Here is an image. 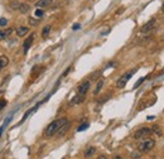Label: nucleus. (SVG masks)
I'll use <instances>...</instances> for the list:
<instances>
[{
  "label": "nucleus",
  "mask_w": 164,
  "mask_h": 159,
  "mask_svg": "<svg viewBox=\"0 0 164 159\" xmlns=\"http://www.w3.org/2000/svg\"><path fill=\"white\" fill-rule=\"evenodd\" d=\"M67 123H68V120H67V118H61V119H57L52 121L47 128L44 129V135L47 138H50L53 135H56V134L58 133V130L63 126V125H66Z\"/></svg>",
  "instance_id": "nucleus-1"
},
{
  "label": "nucleus",
  "mask_w": 164,
  "mask_h": 159,
  "mask_svg": "<svg viewBox=\"0 0 164 159\" xmlns=\"http://www.w3.org/2000/svg\"><path fill=\"white\" fill-rule=\"evenodd\" d=\"M154 146H155V140L148 138V139L143 140L141 143L139 144L138 150H139L140 153H148V152H150L151 149H154Z\"/></svg>",
  "instance_id": "nucleus-2"
},
{
  "label": "nucleus",
  "mask_w": 164,
  "mask_h": 159,
  "mask_svg": "<svg viewBox=\"0 0 164 159\" xmlns=\"http://www.w3.org/2000/svg\"><path fill=\"white\" fill-rule=\"evenodd\" d=\"M135 71H136V70L134 68V70H131V71H129V72L124 73L123 76H121L119 80H117V82H116V86L119 87V89H124V87H125V85H126V83H128V81H129V80L133 77V75L135 73Z\"/></svg>",
  "instance_id": "nucleus-3"
},
{
  "label": "nucleus",
  "mask_w": 164,
  "mask_h": 159,
  "mask_svg": "<svg viewBox=\"0 0 164 159\" xmlns=\"http://www.w3.org/2000/svg\"><path fill=\"white\" fill-rule=\"evenodd\" d=\"M153 134V130H151V128H140L139 130L135 131V134H134V138H135L136 140L139 139H144V138H149V135H151Z\"/></svg>",
  "instance_id": "nucleus-4"
},
{
  "label": "nucleus",
  "mask_w": 164,
  "mask_h": 159,
  "mask_svg": "<svg viewBox=\"0 0 164 159\" xmlns=\"http://www.w3.org/2000/svg\"><path fill=\"white\" fill-rule=\"evenodd\" d=\"M90 86H91V83L90 81H83L81 85H80L77 87V95H82V96H85L87 94V91L88 89H90Z\"/></svg>",
  "instance_id": "nucleus-5"
},
{
  "label": "nucleus",
  "mask_w": 164,
  "mask_h": 159,
  "mask_svg": "<svg viewBox=\"0 0 164 159\" xmlns=\"http://www.w3.org/2000/svg\"><path fill=\"white\" fill-rule=\"evenodd\" d=\"M33 40H34V33H32V34L29 35L28 38H25L24 43H23V51H24V53H27V52H28V49L31 48V45H32V43H33Z\"/></svg>",
  "instance_id": "nucleus-6"
},
{
  "label": "nucleus",
  "mask_w": 164,
  "mask_h": 159,
  "mask_svg": "<svg viewBox=\"0 0 164 159\" xmlns=\"http://www.w3.org/2000/svg\"><path fill=\"white\" fill-rule=\"evenodd\" d=\"M155 19H151L150 22H148L146 24H144V26L141 27V32L143 33H146V32H150V31H153L154 27H155Z\"/></svg>",
  "instance_id": "nucleus-7"
},
{
  "label": "nucleus",
  "mask_w": 164,
  "mask_h": 159,
  "mask_svg": "<svg viewBox=\"0 0 164 159\" xmlns=\"http://www.w3.org/2000/svg\"><path fill=\"white\" fill-rule=\"evenodd\" d=\"M15 32H16V35L18 37H24L27 33L29 32V28L28 27H23V26H20L15 29Z\"/></svg>",
  "instance_id": "nucleus-8"
},
{
  "label": "nucleus",
  "mask_w": 164,
  "mask_h": 159,
  "mask_svg": "<svg viewBox=\"0 0 164 159\" xmlns=\"http://www.w3.org/2000/svg\"><path fill=\"white\" fill-rule=\"evenodd\" d=\"M52 1L53 0H38V1L35 3V6L37 8H45V6H48Z\"/></svg>",
  "instance_id": "nucleus-9"
},
{
  "label": "nucleus",
  "mask_w": 164,
  "mask_h": 159,
  "mask_svg": "<svg viewBox=\"0 0 164 159\" xmlns=\"http://www.w3.org/2000/svg\"><path fill=\"white\" fill-rule=\"evenodd\" d=\"M13 115H14V112H11V114H10V115H9V116H8V118H6V120L4 121V123H3V125H1V126H0V135H1V134H3L4 129H5V128L8 126V124H9L10 121H11V118H13Z\"/></svg>",
  "instance_id": "nucleus-10"
},
{
  "label": "nucleus",
  "mask_w": 164,
  "mask_h": 159,
  "mask_svg": "<svg viewBox=\"0 0 164 159\" xmlns=\"http://www.w3.org/2000/svg\"><path fill=\"white\" fill-rule=\"evenodd\" d=\"M83 100H85V96H82V95H77V96H75V97L71 100V105H76V104H81Z\"/></svg>",
  "instance_id": "nucleus-11"
},
{
  "label": "nucleus",
  "mask_w": 164,
  "mask_h": 159,
  "mask_svg": "<svg viewBox=\"0 0 164 159\" xmlns=\"http://www.w3.org/2000/svg\"><path fill=\"white\" fill-rule=\"evenodd\" d=\"M13 33V29H5V31H0V42L5 39L6 37H9Z\"/></svg>",
  "instance_id": "nucleus-12"
},
{
  "label": "nucleus",
  "mask_w": 164,
  "mask_h": 159,
  "mask_svg": "<svg viewBox=\"0 0 164 159\" xmlns=\"http://www.w3.org/2000/svg\"><path fill=\"white\" fill-rule=\"evenodd\" d=\"M9 63V60H8L6 56H0V71H1L4 67H6Z\"/></svg>",
  "instance_id": "nucleus-13"
},
{
  "label": "nucleus",
  "mask_w": 164,
  "mask_h": 159,
  "mask_svg": "<svg viewBox=\"0 0 164 159\" xmlns=\"http://www.w3.org/2000/svg\"><path fill=\"white\" fill-rule=\"evenodd\" d=\"M68 129H70V123H67L66 125H63V126L60 129V130H58L57 135H58V136H63V135H65V134L67 133V130H68Z\"/></svg>",
  "instance_id": "nucleus-14"
},
{
  "label": "nucleus",
  "mask_w": 164,
  "mask_h": 159,
  "mask_svg": "<svg viewBox=\"0 0 164 159\" xmlns=\"http://www.w3.org/2000/svg\"><path fill=\"white\" fill-rule=\"evenodd\" d=\"M95 153H96V148H95V146H90V148H87V149L85 150V157H86V158L92 157Z\"/></svg>",
  "instance_id": "nucleus-15"
},
{
  "label": "nucleus",
  "mask_w": 164,
  "mask_h": 159,
  "mask_svg": "<svg viewBox=\"0 0 164 159\" xmlns=\"http://www.w3.org/2000/svg\"><path fill=\"white\" fill-rule=\"evenodd\" d=\"M29 9H31V6H29L28 4H24V3H22V4H20V6H19V11H20L22 14L28 13Z\"/></svg>",
  "instance_id": "nucleus-16"
},
{
  "label": "nucleus",
  "mask_w": 164,
  "mask_h": 159,
  "mask_svg": "<svg viewBox=\"0 0 164 159\" xmlns=\"http://www.w3.org/2000/svg\"><path fill=\"white\" fill-rule=\"evenodd\" d=\"M40 104H42V102H39V104H37V105H35L34 107H32V109H31V110H28L27 112H25V114H24V116H23V119H22V123H23V121H24V120H27V118H28V116H29V115H31V114H32V112H33V111H35V110H37V107H38V106H39V105H40Z\"/></svg>",
  "instance_id": "nucleus-17"
},
{
  "label": "nucleus",
  "mask_w": 164,
  "mask_h": 159,
  "mask_svg": "<svg viewBox=\"0 0 164 159\" xmlns=\"http://www.w3.org/2000/svg\"><path fill=\"white\" fill-rule=\"evenodd\" d=\"M102 86H104V81H102V80H100V81L97 82V85H96V89L94 91V95H97L100 91H101V89H102Z\"/></svg>",
  "instance_id": "nucleus-18"
},
{
  "label": "nucleus",
  "mask_w": 164,
  "mask_h": 159,
  "mask_svg": "<svg viewBox=\"0 0 164 159\" xmlns=\"http://www.w3.org/2000/svg\"><path fill=\"white\" fill-rule=\"evenodd\" d=\"M49 32H50V26H45L43 28V31H42V37H43V38H47Z\"/></svg>",
  "instance_id": "nucleus-19"
},
{
  "label": "nucleus",
  "mask_w": 164,
  "mask_h": 159,
  "mask_svg": "<svg viewBox=\"0 0 164 159\" xmlns=\"http://www.w3.org/2000/svg\"><path fill=\"white\" fill-rule=\"evenodd\" d=\"M20 4H22V3H19V1H11L10 3V8H11L13 10H19Z\"/></svg>",
  "instance_id": "nucleus-20"
},
{
  "label": "nucleus",
  "mask_w": 164,
  "mask_h": 159,
  "mask_svg": "<svg viewBox=\"0 0 164 159\" xmlns=\"http://www.w3.org/2000/svg\"><path fill=\"white\" fill-rule=\"evenodd\" d=\"M88 128V124H82V125H80L78 129H77V131H83V130H86V129Z\"/></svg>",
  "instance_id": "nucleus-21"
},
{
  "label": "nucleus",
  "mask_w": 164,
  "mask_h": 159,
  "mask_svg": "<svg viewBox=\"0 0 164 159\" xmlns=\"http://www.w3.org/2000/svg\"><path fill=\"white\" fill-rule=\"evenodd\" d=\"M34 14H35V16H37V18H40V16H43V14H44V11L42 10V9H37Z\"/></svg>",
  "instance_id": "nucleus-22"
},
{
  "label": "nucleus",
  "mask_w": 164,
  "mask_h": 159,
  "mask_svg": "<svg viewBox=\"0 0 164 159\" xmlns=\"http://www.w3.org/2000/svg\"><path fill=\"white\" fill-rule=\"evenodd\" d=\"M6 106V100L5 99H0V110H3Z\"/></svg>",
  "instance_id": "nucleus-23"
},
{
  "label": "nucleus",
  "mask_w": 164,
  "mask_h": 159,
  "mask_svg": "<svg viewBox=\"0 0 164 159\" xmlns=\"http://www.w3.org/2000/svg\"><path fill=\"white\" fill-rule=\"evenodd\" d=\"M151 130H153V133L158 134V135H160V128H159V126H157V125H155V126H153V128H151Z\"/></svg>",
  "instance_id": "nucleus-24"
},
{
  "label": "nucleus",
  "mask_w": 164,
  "mask_h": 159,
  "mask_svg": "<svg viewBox=\"0 0 164 159\" xmlns=\"http://www.w3.org/2000/svg\"><path fill=\"white\" fill-rule=\"evenodd\" d=\"M144 81H145V77H141V78L139 80V81L135 83V85H134V89H136V87H139V86H140V85H141V83L144 82Z\"/></svg>",
  "instance_id": "nucleus-25"
},
{
  "label": "nucleus",
  "mask_w": 164,
  "mask_h": 159,
  "mask_svg": "<svg viewBox=\"0 0 164 159\" xmlns=\"http://www.w3.org/2000/svg\"><path fill=\"white\" fill-rule=\"evenodd\" d=\"M8 24V20L5 18H0V27H5Z\"/></svg>",
  "instance_id": "nucleus-26"
},
{
  "label": "nucleus",
  "mask_w": 164,
  "mask_h": 159,
  "mask_svg": "<svg viewBox=\"0 0 164 159\" xmlns=\"http://www.w3.org/2000/svg\"><path fill=\"white\" fill-rule=\"evenodd\" d=\"M29 23H31L32 26H37V24L39 23V20H38V19H33V18H31V19H29Z\"/></svg>",
  "instance_id": "nucleus-27"
},
{
  "label": "nucleus",
  "mask_w": 164,
  "mask_h": 159,
  "mask_svg": "<svg viewBox=\"0 0 164 159\" xmlns=\"http://www.w3.org/2000/svg\"><path fill=\"white\" fill-rule=\"evenodd\" d=\"M80 27H81L80 24H73V31H78Z\"/></svg>",
  "instance_id": "nucleus-28"
},
{
  "label": "nucleus",
  "mask_w": 164,
  "mask_h": 159,
  "mask_svg": "<svg viewBox=\"0 0 164 159\" xmlns=\"http://www.w3.org/2000/svg\"><path fill=\"white\" fill-rule=\"evenodd\" d=\"M111 159H123V157H121V155H114Z\"/></svg>",
  "instance_id": "nucleus-29"
},
{
  "label": "nucleus",
  "mask_w": 164,
  "mask_h": 159,
  "mask_svg": "<svg viewBox=\"0 0 164 159\" xmlns=\"http://www.w3.org/2000/svg\"><path fill=\"white\" fill-rule=\"evenodd\" d=\"M97 159H107V158H106V157H105V155H100V157H99Z\"/></svg>",
  "instance_id": "nucleus-30"
},
{
  "label": "nucleus",
  "mask_w": 164,
  "mask_h": 159,
  "mask_svg": "<svg viewBox=\"0 0 164 159\" xmlns=\"http://www.w3.org/2000/svg\"><path fill=\"white\" fill-rule=\"evenodd\" d=\"M162 10L164 11V3H163V5H162Z\"/></svg>",
  "instance_id": "nucleus-31"
}]
</instances>
